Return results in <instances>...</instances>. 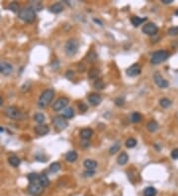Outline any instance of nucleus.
Segmentation results:
<instances>
[{"mask_svg":"<svg viewBox=\"0 0 178 196\" xmlns=\"http://www.w3.org/2000/svg\"><path fill=\"white\" fill-rule=\"evenodd\" d=\"M5 114H6L7 117H9L11 119H14V120H20V119L23 118V114L20 111L18 108L11 106V107H7L5 109Z\"/></svg>","mask_w":178,"mask_h":196,"instance_id":"6","label":"nucleus"},{"mask_svg":"<svg viewBox=\"0 0 178 196\" xmlns=\"http://www.w3.org/2000/svg\"><path fill=\"white\" fill-rule=\"evenodd\" d=\"M88 101L93 106H97V105H99L102 102V97L99 94H97V93H92V94H90L88 96Z\"/></svg>","mask_w":178,"mask_h":196,"instance_id":"12","label":"nucleus"},{"mask_svg":"<svg viewBox=\"0 0 178 196\" xmlns=\"http://www.w3.org/2000/svg\"><path fill=\"white\" fill-rule=\"evenodd\" d=\"M89 145H90V144H88L87 142H84V143L82 144V146H83L84 148H87V147H89Z\"/></svg>","mask_w":178,"mask_h":196,"instance_id":"43","label":"nucleus"},{"mask_svg":"<svg viewBox=\"0 0 178 196\" xmlns=\"http://www.w3.org/2000/svg\"><path fill=\"white\" fill-rule=\"evenodd\" d=\"M2 103H3V100H2V97L0 96V106L2 105Z\"/></svg>","mask_w":178,"mask_h":196,"instance_id":"44","label":"nucleus"},{"mask_svg":"<svg viewBox=\"0 0 178 196\" xmlns=\"http://www.w3.org/2000/svg\"><path fill=\"white\" fill-rule=\"evenodd\" d=\"M78 48H79V43H78L77 40H75V39H69L68 41L66 42L64 49H66V55H68V56H74L75 54L77 53Z\"/></svg>","mask_w":178,"mask_h":196,"instance_id":"3","label":"nucleus"},{"mask_svg":"<svg viewBox=\"0 0 178 196\" xmlns=\"http://www.w3.org/2000/svg\"><path fill=\"white\" fill-rule=\"evenodd\" d=\"M0 132H3V128H0Z\"/></svg>","mask_w":178,"mask_h":196,"instance_id":"46","label":"nucleus"},{"mask_svg":"<svg viewBox=\"0 0 178 196\" xmlns=\"http://www.w3.org/2000/svg\"><path fill=\"white\" fill-rule=\"evenodd\" d=\"M74 116V111L71 107H66L63 112V117L64 119H70Z\"/></svg>","mask_w":178,"mask_h":196,"instance_id":"18","label":"nucleus"},{"mask_svg":"<svg viewBox=\"0 0 178 196\" xmlns=\"http://www.w3.org/2000/svg\"><path fill=\"white\" fill-rule=\"evenodd\" d=\"M96 59H97V54H96L94 51H90L88 53V55H87V61H95Z\"/></svg>","mask_w":178,"mask_h":196,"instance_id":"33","label":"nucleus"},{"mask_svg":"<svg viewBox=\"0 0 178 196\" xmlns=\"http://www.w3.org/2000/svg\"><path fill=\"white\" fill-rule=\"evenodd\" d=\"M167 33L170 36H177L178 35V28H176V27L169 28L168 31H167Z\"/></svg>","mask_w":178,"mask_h":196,"instance_id":"37","label":"nucleus"},{"mask_svg":"<svg viewBox=\"0 0 178 196\" xmlns=\"http://www.w3.org/2000/svg\"><path fill=\"white\" fill-rule=\"evenodd\" d=\"M50 132V128L47 125H39V126L35 127V133L38 136H45Z\"/></svg>","mask_w":178,"mask_h":196,"instance_id":"13","label":"nucleus"},{"mask_svg":"<svg viewBox=\"0 0 178 196\" xmlns=\"http://www.w3.org/2000/svg\"><path fill=\"white\" fill-rule=\"evenodd\" d=\"M93 135V130L90 129V128H86V129H83L80 131V137L83 139L84 141H88L90 138L92 137Z\"/></svg>","mask_w":178,"mask_h":196,"instance_id":"14","label":"nucleus"},{"mask_svg":"<svg viewBox=\"0 0 178 196\" xmlns=\"http://www.w3.org/2000/svg\"><path fill=\"white\" fill-rule=\"evenodd\" d=\"M145 21H146V18H141V17H138V16L132 17V19H131L132 24L134 25L135 27H138V26H140V25H142Z\"/></svg>","mask_w":178,"mask_h":196,"instance_id":"21","label":"nucleus"},{"mask_svg":"<svg viewBox=\"0 0 178 196\" xmlns=\"http://www.w3.org/2000/svg\"><path fill=\"white\" fill-rule=\"evenodd\" d=\"M32 5H33V9L34 10H41L42 8H43V4H42L41 1H34L32 2Z\"/></svg>","mask_w":178,"mask_h":196,"instance_id":"36","label":"nucleus"},{"mask_svg":"<svg viewBox=\"0 0 178 196\" xmlns=\"http://www.w3.org/2000/svg\"><path fill=\"white\" fill-rule=\"evenodd\" d=\"M141 72H142V69H141V65L138 64H134L127 69V74L131 76V77L138 75Z\"/></svg>","mask_w":178,"mask_h":196,"instance_id":"11","label":"nucleus"},{"mask_svg":"<svg viewBox=\"0 0 178 196\" xmlns=\"http://www.w3.org/2000/svg\"><path fill=\"white\" fill-rule=\"evenodd\" d=\"M77 154H76V152L74 150H70L68 152L67 154L66 155V160L68 161V163H73V161H75L77 160Z\"/></svg>","mask_w":178,"mask_h":196,"instance_id":"20","label":"nucleus"},{"mask_svg":"<svg viewBox=\"0 0 178 196\" xmlns=\"http://www.w3.org/2000/svg\"><path fill=\"white\" fill-rule=\"evenodd\" d=\"M99 74H100V70L98 69H90V72L88 73V77L91 79H97Z\"/></svg>","mask_w":178,"mask_h":196,"instance_id":"27","label":"nucleus"},{"mask_svg":"<svg viewBox=\"0 0 178 196\" xmlns=\"http://www.w3.org/2000/svg\"><path fill=\"white\" fill-rule=\"evenodd\" d=\"M175 15H177V16H178V10L175 11Z\"/></svg>","mask_w":178,"mask_h":196,"instance_id":"45","label":"nucleus"},{"mask_svg":"<svg viewBox=\"0 0 178 196\" xmlns=\"http://www.w3.org/2000/svg\"><path fill=\"white\" fill-rule=\"evenodd\" d=\"M94 87L98 90L103 89L104 88V82L101 80V79H96L94 82Z\"/></svg>","mask_w":178,"mask_h":196,"instance_id":"35","label":"nucleus"},{"mask_svg":"<svg viewBox=\"0 0 178 196\" xmlns=\"http://www.w3.org/2000/svg\"><path fill=\"white\" fill-rule=\"evenodd\" d=\"M153 80L155 82V84H156L158 87H160V88H166L169 85L168 81L163 78L162 75L157 72L153 74Z\"/></svg>","mask_w":178,"mask_h":196,"instance_id":"9","label":"nucleus"},{"mask_svg":"<svg viewBox=\"0 0 178 196\" xmlns=\"http://www.w3.org/2000/svg\"><path fill=\"white\" fill-rule=\"evenodd\" d=\"M0 69H1V73H4V74H10L12 72V67L7 64V62H2L0 64Z\"/></svg>","mask_w":178,"mask_h":196,"instance_id":"16","label":"nucleus"},{"mask_svg":"<svg viewBox=\"0 0 178 196\" xmlns=\"http://www.w3.org/2000/svg\"><path fill=\"white\" fill-rule=\"evenodd\" d=\"M146 129H148V132L151 133H154L158 130V124L156 121L152 120L151 122H148V125H146Z\"/></svg>","mask_w":178,"mask_h":196,"instance_id":"19","label":"nucleus"},{"mask_svg":"<svg viewBox=\"0 0 178 196\" xmlns=\"http://www.w3.org/2000/svg\"><path fill=\"white\" fill-rule=\"evenodd\" d=\"M94 174H95L94 170H87V171L84 172V176H85V177H91Z\"/></svg>","mask_w":178,"mask_h":196,"instance_id":"39","label":"nucleus"},{"mask_svg":"<svg viewBox=\"0 0 178 196\" xmlns=\"http://www.w3.org/2000/svg\"><path fill=\"white\" fill-rule=\"evenodd\" d=\"M128 161H129V155H127L126 153H122L118 158V163L120 164V166L126 164L127 163H128Z\"/></svg>","mask_w":178,"mask_h":196,"instance_id":"22","label":"nucleus"},{"mask_svg":"<svg viewBox=\"0 0 178 196\" xmlns=\"http://www.w3.org/2000/svg\"><path fill=\"white\" fill-rule=\"evenodd\" d=\"M83 166L84 167H86L87 170H95V169L97 167V163L92 160H86L84 161Z\"/></svg>","mask_w":178,"mask_h":196,"instance_id":"17","label":"nucleus"},{"mask_svg":"<svg viewBox=\"0 0 178 196\" xmlns=\"http://www.w3.org/2000/svg\"><path fill=\"white\" fill-rule=\"evenodd\" d=\"M8 8H9V10H11L14 13H19V11H20L19 4L17 3V2H12V3H10L9 7Z\"/></svg>","mask_w":178,"mask_h":196,"instance_id":"32","label":"nucleus"},{"mask_svg":"<svg viewBox=\"0 0 178 196\" xmlns=\"http://www.w3.org/2000/svg\"><path fill=\"white\" fill-rule=\"evenodd\" d=\"M169 54L166 51H157L152 54L151 56V64H158L160 62H163L168 59Z\"/></svg>","mask_w":178,"mask_h":196,"instance_id":"4","label":"nucleus"},{"mask_svg":"<svg viewBox=\"0 0 178 196\" xmlns=\"http://www.w3.org/2000/svg\"><path fill=\"white\" fill-rule=\"evenodd\" d=\"M8 161H9V163L12 166L17 167V166H19L20 163H21V160H20L18 157H16V155H12V157H10L8 158Z\"/></svg>","mask_w":178,"mask_h":196,"instance_id":"24","label":"nucleus"},{"mask_svg":"<svg viewBox=\"0 0 178 196\" xmlns=\"http://www.w3.org/2000/svg\"><path fill=\"white\" fill-rule=\"evenodd\" d=\"M143 32L148 36L155 35L158 32V27L153 23H148L143 28Z\"/></svg>","mask_w":178,"mask_h":196,"instance_id":"10","label":"nucleus"},{"mask_svg":"<svg viewBox=\"0 0 178 196\" xmlns=\"http://www.w3.org/2000/svg\"><path fill=\"white\" fill-rule=\"evenodd\" d=\"M135 145H137V141H135V139H133V138H130L126 141V147L129 148V149L135 147Z\"/></svg>","mask_w":178,"mask_h":196,"instance_id":"34","label":"nucleus"},{"mask_svg":"<svg viewBox=\"0 0 178 196\" xmlns=\"http://www.w3.org/2000/svg\"><path fill=\"white\" fill-rule=\"evenodd\" d=\"M53 124L58 130H63L68 126L67 121L63 117V116H55V117H53Z\"/></svg>","mask_w":178,"mask_h":196,"instance_id":"7","label":"nucleus"},{"mask_svg":"<svg viewBox=\"0 0 178 196\" xmlns=\"http://www.w3.org/2000/svg\"><path fill=\"white\" fill-rule=\"evenodd\" d=\"M19 18L27 23H32L36 19V12L32 7H25L18 13Z\"/></svg>","mask_w":178,"mask_h":196,"instance_id":"2","label":"nucleus"},{"mask_svg":"<svg viewBox=\"0 0 178 196\" xmlns=\"http://www.w3.org/2000/svg\"><path fill=\"white\" fill-rule=\"evenodd\" d=\"M157 193V190L152 186H148L143 190V195L145 196H155Z\"/></svg>","mask_w":178,"mask_h":196,"instance_id":"23","label":"nucleus"},{"mask_svg":"<svg viewBox=\"0 0 178 196\" xmlns=\"http://www.w3.org/2000/svg\"><path fill=\"white\" fill-rule=\"evenodd\" d=\"M171 157L172 158H174V160H177L178 158V149H175L171 152Z\"/></svg>","mask_w":178,"mask_h":196,"instance_id":"41","label":"nucleus"},{"mask_svg":"<svg viewBox=\"0 0 178 196\" xmlns=\"http://www.w3.org/2000/svg\"><path fill=\"white\" fill-rule=\"evenodd\" d=\"M159 104L162 108H168L171 106V101L167 98H162V99H160Z\"/></svg>","mask_w":178,"mask_h":196,"instance_id":"31","label":"nucleus"},{"mask_svg":"<svg viewBox=\"0 0 178 196\" xmlns=\"http://www.w3.org/2000/svg\"><path fill=\"white\" fill-rule=\"evenodd\" d=\"M68 102H69L68 98H66V97H61V98H58V100L55 102V104H53V111H59V110L64 109V108L67 106Z\"/></svg>","mask_w":178,"mask_h":196,"instance_id":"8","label":"nucleus"},{"mask_svg":"<svg viewBox=\"0 0 178 196\" xmlns=\"http://www.w3.org/2000/svg\"><path fill=\"white\" fill-rule=\"evenodd\" d=\"M120 147H121V145H120V143H119V142L115 143L111 148H110V150H109L110 155H115L116 153L119 152V150H120Z\"/></svg>","mask_w":178,"mask_h":196,"instance_id":"30","label":"nucleus"},{"mask_svg":"<svg viewBox=\"0 0 178 196\" xmlns=\"http://www.w3.org/2000/svg\"><path fill=\"white\" fill-rule=\"evenodd\" d=\"M39 180H40V183H41V185L44 187H47L48 185L50 184V180L49 178H48V176L46 174H41L39 175Z\"/></svg>","mask_w":178,"mask_h":196,"instance_id":"25","label":"nucleus"},{"mask_svg":"<svg viewBox=\"0 0 178 196\" xmlns=\"http://www.w3.org/2000/svg\"><path fill=\"white\" fill-rule=\"evenodd\" d=\"M63 5L61 2H56V3L53 4L52 6L50 7V11L52 13H55V14H58V13H61V11L63 10Z\"/></svg>","mask_w":178,"mask_h":196,"instance_id":"15","label":"nucleus"},{"mask_svg":"<svg viewBox=\"0 0 178 196\" xmlns=\"http://www.w3.org/2000/svg\"><path fill=\"white\" fill-rule=\"evenodd\" d=\"M131 121L133 123H140L142 121V115L138 112H134L131 116Z\"/></svg>","mask_w":178,"mask_h":196,"instance_id":"26","label":"nucleus"},{"mask_svg":"<svg viewBox=\"0 0 178 196\" xmlns=\"http://www.w3.org/2000/svg\"><path fill=\"white\" fill-rule=\"evenodd\" d=\"M124 103H125V98L124 97H118L115 99V104L117 106H123Z\"/></svg>","mask_w":178,"mask_h":196,"instance_id":"38","label":"nucleus"},{"mask_svg":"<svg viewBox=\"0 0 178 196\" xmlns=\"http://www.w3.org/2000/svg\"><path fill=\"white\" fill-rule=\"evenodd\" d=\"M35 121L37 122L38 124L42 125L45 122V120H46V117H45V115L43 114V113H37V114H35Z\"/></svg>","mask_w":178,"mask_h":196,"instance_id":"28","label":"nucleus"},{"mask_svg":"<svg viewBox=\"0 0 178 196\" xmlns=\"http://www.w3.org/2000/svg\"><path fill=\"white\" fill-rule=\"evenodd\" d=\"M161 2L163 4H170L173 2V0H161Z\"/></svg>","mask_w":178,"mask_h":196,"instance_id":"42","label":"nucleus"},{"mask_svg":"<svg viewBox=\"0 0 178 196\" xmlns=\"http://www.w3.org/2000/svg\"><path fill=\"white\" fill-rule=\"evenodd\" d=\"M79 110L81 112H86L87 111V105L84 103H80L79 104Z\"/></svg>","mask_w":178,"mask_h":196,"instance_id":"40","label":"nucleus"},{"mask_svg":"<svg viewBox=\"0 0 178 196\" xmlns=\"http://www.w3.org/2000/svg\"><path fill=\"white\" fill-rule=\"evenodd\" d=\"M44 187L41 185L40 183V180L37 181H33V182H30L29 186H28V192L30 193L31 195L33 196H39L43 193Z\"/></svg>","mask_w":178,"mask_h":196,"instance_id":"5","label":"nucleus"},{"mask_svg":"<svg viewBox=\"0 0 178 196\" xmlns=\"http://www.w3.org/2000/svg\"><path fill=\"white\" fill-rule=\"evenodd\" d=\"M55 97V91L53 89H47L42 93L39 98V107L40 108H47L52 103L53 99Z\"/></svg>","mask_w":178,"mask_h":196,"instance_id":"1","label":"nucleus"},{"mask_svg":"<svg viewBox=\"0 0 178 196\" xmlns=\"http://www.w3.org/2000/svg\"><path fill=\"white\" fill-rule=\"evenodd\" d=\"M61 169V166L59 163H53L50 166V171L53 173H55V172L59 171Z\"/></svg>","mask_w":178,"mask_h":196,"instance_id":"29","label":"nucleus"}]
</instances>
